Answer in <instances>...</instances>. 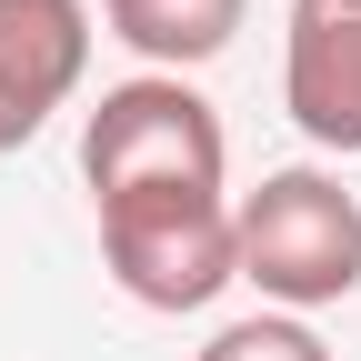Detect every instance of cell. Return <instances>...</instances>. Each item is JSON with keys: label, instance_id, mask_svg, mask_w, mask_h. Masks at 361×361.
<instances>
[{"label": "cell", "instance_id": "4", "mask_svg": "<svg viewBox=\"0 0 361 361\" xmlns=\"http://www.w3.org/2000/svg\"><path fill=\"white\" fill-rule=\"evenodd\" d=\"M90 71V0H0V151H20Z\"/></svg>", "mask_w": 361, "mask_h": 361}, {"label": "cell", "instance_id": "7", "mask_svg": "<svg viewBox=\"0 0 361 361\" xmlns=\"http://www.w3.org/2000/svg\"><path fill=\"white\" fill-rule=\"evenodd\" d=\"M191 361H331V341L291 311H251V322H221Z\"/></svg>", "mask_w": 361, "mask_h": 361}, {"label": "cell", "instance_id": "3", "mask_svg": "<svg viewBox=\"0 0 361 361\" xmlns=\"http://www.w3.org/2000/svg\"><path fill=\"white\" fill-rule=\"evenodd\" d=\"M101 261L141 311H211L241 281L231 201L221 191H121V201H101Z\"/></svg>", "mask_w": 361, "mask_h": 361}, {"label": "cell", "instance_id": "2", "mask_svg": "<svg viewBox=\"0 0 361 361\" xmlns=\"http://www.w3.org/2000/svg\"><path fill=\"white\" fill-rule=\"evenodd\" d=\"M221 171H231L221 111L191 80H171V71L111 80L101 101H90V121H80L90 201H121V191H221Z\"/></svg>", "mask_w": 361, "mask_h": 361}, {"label": "cell", "instance_id": "5", "mask_svg": "<svg viewBox=\"0 0 361 361\" xmlns=\"http://www.w3.org/2000/svg\"><path fill=\"white\" fill-rule=\"evenodd\" d=\"M281 101L311 151H361V11L291 0V51H281Z\"/></svg>", "mask_w": 361, "mask_h": 361}, {"label": "cell", "instance_id": "6", "mask_svg": "<svg viewBox=\"0 0 361 361\" xmlns=\"http://www.w3.org/2000/svg\"><path fill=\"white\" fill-rule=\"evenodd\" d=\"M241 11L251 0H101V20H111V40H130L151 71H201V61H221L241 40Z\"/></svg>", "mask_w": 361, "mask_h": 361}, {"label": "cell", "instance_id": "1", "mask_svg": "<svg viewBox=\"0 0 361 361\" xmlns=\"http://www.w3.org/2000/svg\"><path fill=\"white\" fill-rule=\"evenodd\" d=\"M231 241H241V281L291 322L361 291V201L311 161L261 171V191L231 211Z\"/></svg>", "mask_w": 361, "mask_h": 361}, {"label": "cell", "instance_id": "8", "mask_svg": "<svg viewBox=\"0 0 361 361\" xmlns=\"http://www.w3.org/2000/svg\"><path fill=\"white\" fill-rule=\"evenodd\" d=\"M331 11H361V0H331Z\"/></svg>", "mask_w": 361, "mask_h": 361}]
</instances>
